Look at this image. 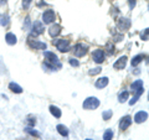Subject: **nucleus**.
Segmentation results:
<instances>
[{
  "label": "nucleus",
  "instance_id": "f257e3e1",
  "mask_svg": "<svg viewBox=\"0 0 149 140\" xmlns=\"http://www.w3.org/2000/svg\"><path fill=\"white\" fill-rule=\"evenodd\" d=\"M44 57L46 60V62L42 64L44 68H50L51 71H55L56 68H61L62 64L58 61V57L56 56L54 52H50V51H45L44 52Z\"/></svg>",
  "mask_w": 149,
  "mask_h": 140
},
{
  "label": "nucleus",
  "instance_id": "f03ea898",
  "mask_svg": "<svg viewBox=\"0 0 149 140\" xmlns=\"http://www.w3.org/2000/svg\"><path fill=\"white\" fill-rule=\"evenodd\" d=\"M82 107H83V109L93 110V109H96L100 107V99L97 97H88L82 103Z\"/></svg>",
  "mask_w": 149,
  "mask_h": 140
},
{
  "label": "nucleus",
  "instance_id": "7ed1b4c3",
  "mask_svg": "<svg viewBox=\"0 0 149 140\" xmlns=\"http://www.w3.org/2000/svg\"><path fill=\"white\" fill-rule=\"evenodd\" d=\"M34 35H30L29 37H27V44H29V46L31 49H36V50H46L47 49V45H46L45 42H40V41L37 40H34Z\"/></svg>",
  "mask_w": 149,
  "mask_h": 140
},
{
  "label": "nucleus",
  "instance_id": "20e7f679",
  "mask_svg": "<svg viewBox=\"0 0 149 140\" xmlns=\"http://www.w3.org/2000/svg\"><path fill=\"white\" fill-rule=\"evenodd\" d=\"M87 51H88V46L87 45L77 44L76 46H74L73 52H74V56H76V57H82V56H85L87 53Z\"/></svg>",
  "mask_w": 149,
  "mask_h": 140
},
{
  "label": "nucleus",
  "instance_id": "39448f33",
  "mask_svg": "<svg viewBox=\"0 0 149 140\" xmlns=\"http://www.w3.org/2000/svg\"><path fill=\"white\" fill-rule=\"evenodd\" d=\"M56 47H57V50L60 51V52H67V51L70 50V42L68 40L66 39H60L56 41Z\"/></svg>",
  "mask_w": 149,
  "mask_h": 140
},
{
  "label": "nucleus",
  "instance_id": "423d86ee",
  "mask_svg": "<svg viewBox=\"0 0 149 140\" xmlns=\"http://www.w3.org/2000/svg\"><path fill=\"white\" fill-rule=\"evenodd\" d=\"M44 30H45V27H44V24L41 21H35L34 24H32V35L35 37L42 34Z\"/></svg>",
  "mask_w": 149,
  "mask_h": 140
},
{
  "label": "nucleus",
  "instance_id": "0eeeda50",
  "mask_svg": "<svg viewBox=\"0 0 149 140\" xmlns=\"http://www.w3.org/2000/svg\"><path fill=\"white\" fill-rule=\"evenodd\" d=\"M55 11L54 10H46L44 14H42V21L44 24H51V22L55 21Z\"/></svg>",
  "mask_w": 149,
  "mask_h": 140
},
{
  "label": "nucleus",
  "instance_id": "6e6552de",
  "mask_svg": "<svg viewBox=\"0 0 149 140\" xmlns=\"http://www.w3.org/2000/svg\"><path fill=\"white\" fill-rule=\"evenodd\" d=\"M117 26H118V29H119V30L127 31L129 27H130V20H129V19H127V17H120L119 20H118Z\"/></svg>",
  "mask_w": 149,
  "mask_h": 140
},
{
  "label": "nucleus",
  "instance_id": "1a4fd4ad",
  "mask_svg": "<svg viewBox=\"0 0 149 140\" xmlns=\"http://www.w3.org/2000/svg\"><path fill=\"white\" fill-rule=\"evenodd\" d=\"M92 58H93V61L97 62V63H102L104 61V52H103V50H96L95 52H93L92 55Z\"/></svg>",
  "mask_w": 149,
  "mask_h": 140
},
{
  "label": "nucleus",
  "instance_id": "9d476101",
  "mask_svg": "<svg viewBox=\"0 0 149 140\" xmlns=\"http://www.w3.org/2000/svg\"><path fill=\"white\" fill-rule=\"evenodd\" d=\"M147 119H148V113H147V112H144V110L138 112V113L134 115V122L138 123V124L144 123Z\"/></svg>",
  "mask_w": 149,
  "mask_h": 140
},
{
  "label": "nucleus",
  "instance_id": "9b49d317",
  "mask_svg": "<svg viewBox=\"0 0 149 140\" xmlns=\"http://www.w3.org/2000/svg\"><path fill=\"white\" fill-rule=\"evenodd\" d=\"M130 124H132V118H130L129 115H125L122 118V120L119 122V129L120 130H125L127 128L130 127Z\"/></svg>",
  "mask_w": 149,
  "mask_h": 140
},
{
  "label": "nucleus",
  "instance_id": "f8f14e48",
  "mask_svg": "<svg viewBox=\"0 0 149 140\" xmlns=\"http://www.w3.org/2000/svg\"><path fill=\"white\" fill-rule=\"evenodd\" d=\"M61 25H58V24H54V25H51L50 26V29H49V35L51 37H56V36H58L60 35V32H61Z\"/></svg>",
  "mask_w": 149,
  "mask_h": 140
},
{
  "label": "nucleus",
  "instance_id": "ddd939ff",
  "mask_svg": "<svg viewBox=\"0 0 149 140\" xmlns=\"http://www.w3.org/2000/svg\"><path fill=\"white\" fill-rule=\"evenodd\" d=\"M125 64H127V57L122 56V57H119L117 61L114 62L113 67H114V69H123L125 67Z\"/></svg>",
  "mask_w": 149,
  "mask_h": 140
},
{
  "label": "nucleus",
  "instance_id": "4468645a",
  "mask_svg": "<svg viewBox=\"0 0 149 140\" xmlns=\"http://www.w3.org/2000/svg\"><path fill=\"white\" fill-rule=\"evenodd\" d=\"M108 77H101V78H98L96 81V83H95V86H96V88H98V89H102V88H104V87H107L108 86Z\"/></svg>",
  "mask_w": 149,
  "mask_h": 140
},
{
  "label": "nucleus",
  "instance_id": "2eb2a0df",
  "mask_svg": "<svg viewBox=\"0 0 149 140\" xmlns=\"http://www.w3.org/2000/svg\"><path fill=\"white\" fill-rule=\"evenodd\" d=\"M143 89V81L142 79H137L134 83H132V86H130V91L134 94V93H137L138 91Z\"/></svg>",
  "mask_w": 149,
  "mask_h": 140
},
{
  "label": "nucleus",
  "instance_id": "dca6fc26",
  "mask_svg": "<svg viewBox=\"0 0 149 140\" xmlns=\"http://www.w3.org/2000/svg\"><path fill=\"white\" fill-rule=\"evenodd\" d=\"M50 113L52 114L55 118H61V110H60V108H57V107H55V105H50Z\"/></svg>",
  "mask_w": 149,
  "mask_h": 140
},
{
  "label": "nucleus",
  "instance_id": "f3484780",
  "mask_svg": "<svg viewBox=\"0 0 149 140\" xmlns=\"http://www.w3.org/2000/svg\"><path fill=\"white\" fill-rule=\"evenodd\" d=\"M144 58H146V56H144V55H137V56H134V57L132 58L130 63H132V66L134 67V66H137V64L141 63Z\"/></svg>",
  "mask_w": 149,
  "mask_h": 140
},
{
  "label": "nucleus",
  "instance_id": "a211bd4d",
  "mask_svg": "<svg viewBox=\"0 0 149 140\" xmlns=\"http://www.w3.org/2000/svg\"><path fill=\"white\" fill-rule=\"evenodd\" d=\"M128 98H129V92L128 91H123V92H120L119 94H118L119 103H124V102H127Z\"/></svg>",
  "mask_w": 149,
  "mask_h": 140
},
{
  "label": "nucleus",
  "instance_id": "6ab92c4d",
  "mask_svg": "<svg viewBox=\"0 0 149 140\" xmlns=\"http://www.w3.org/2000/svg\"><path fill=\"white\" fill-rule=\"evenodd\" d=\"M56 129H57L58 134L62 135V137H67V135H68V129H67V127H65V125H62V124H58L57 127H56Z\"/></svg>",
  "mask_w": 149,
  "mask_h": 140
},
{
  "label": "nucleus",
  "instance_id": "aec40b11",
  "mask_svg": "<svg viewBox=\"0 0 149 140\" xmlns=\"http://www.w3.org/2000/svg\"><path fill=\"white\" fill-rule=\"evenodd\" d=\"M5 40H6V42H8L9 45H15V44H16V41H17L16 36L14 35V34H11V32H9V34H6Z\"/></svg>",
  "mask_w": 149,
  "mask_h": 140
},
{
  "label": "nucleus",
  "instance_id": "412c9836",
  "mask_svg": "<svg viewBox=\"0 0 149 140\" xmlns=\"http://www.w3.org/2000/svg\"><path fill=\"white\" fill-rule=\"evenodd\" d=\"M9 89H10L11 92H14V93H22V88L19 86V85H16V83H14V82H11L10 85H9Z\"/></svg>",
  "mask_w": 149,
  "mask_h": 140
},
{
  "label": "nucleus",
  "instance_id": "4be33fe9",
  "mask_svg": "<svg viewBox=\"0 0 149 140\" xmlns=\"http://www.w3.org/2000/svg\"><path fill=\"white\" fill-rule=\"evenodd\" d=\"M113 138V130L112 129H107L104 134H103V140H111Z\"/></svg>",
  "mask_w": 149,
  "mask_h": 140
},
{
  "label": "nucleus",
  "instance_id": "5701e85b",
  "mask_svg": "<svg viewBox=\"0 0 149 140\" xmlns=\"http://www.w3.org/2000/svg\"><path fill=\"white\" fill-rule=\"evenodd\" d=\"M112 114H113L112 110H104L103 113H102V118H103L104 120H109L112 118Z\"/></svg>",
  "mask_w": 149,
  "mask_h": 140
},
{
  "label": "nucleus",
  "instance_id": "b1692460",
  "mask_svg": "<svg viewBox=\"0 0 149 140\" xmlns=\"http://www.w3.org/2000/svg\"><path fill=\"white\" fill-rule=\"evenodd\" d=\"M102 72V68L101 67H96V68H91L90 71H88V74L90 76H96V74H98Z\"/></svg>",
  "mask_w": 149,
  "mask_h": 140
},
{
  "label": "nucleus",
  "instance_id": "393cba45",
  "mask_svg": "<svg viewBox=\"0 0 149 140\" xmlns=\"http://www.w3.org/2000/svg\"><path fill=\"white\" fill-rule=\"evenodd\" d=\"M9 24V16L8 15H5V16H1V17H0V25H1V26H6Z\"/></svg>",
  "mask_w": 149,
  "mask_h": 140
},
{
  "label": "nucleus",
  "instance_id": "a878e982",
  "mask_svg": "<svg viewBox=\"0 0 149 140\" xmlns=\"http://www.w3.org/2000/svg\"><path fill=\"white\" fill-rule=\"evenodd\" d=\"M25 132H26V133H29L30 135H32V137H36V138H39V137H40V134L37 133L36 130L31 129V128H26V129H25Z\"/></svg>",
  "mask_w": 149,
  "mask_h": 140
},
{
  "label": "nucleus",
  "instance_id": "bb28decb",
  "mask_svg": "<svg viewBox=\"0 0 149 140\" xmlns=\"http://www.w3.org/2000/svg\"><path fill=\"white\" fill-rule=\"evenodd\" d=\"M68 62H70V64H71L72 67H78L80 66V62H78L77 60H74V58H70Z\"/></svg>",
  "mask_w": 149,
  "mask_h": 140
},
{
  "label": "nucleus",
  "instance_id": "cd10ccee",
  "mask_svg": "<svg viewBox=\"0 0 149 140\" xmlns=\"http://www.w3.org/2000/svg\"><path fill=\"white\" fill-rule=\"evenodd\" d=\"M141 39H142L143 41H147V40H148V29H146V30H144L142 34H141Z\"/></svg>",
  "mask_w": 149,
  "mask_h": 140
},
{
  "label": "nucleus",
  "instance_id": "c85d7f7f",
  "mask_svg": "<svg viewBox=\"0 0 149 140\" xmlns=\"http://www.w3.org/2000/svg\"><path fill=\"white\" fill-rule=\"evenodd\" d=\"M32 0H22V8L24 9H27L30 6V4H31Z\"/></svg>",
  "mask_w": 149,
  "mask_h": 140
},
{
  "label": "nucleus",
  "instance_id": "c756f323",
  "mask_svg": "<svg viewBox=\"0 0 149 140\" xmlns=\"http://www.w3.org/2000/svg\"><path fill=\"white\" fill-rule=\"evenodd\" d=\"M26 122H27V124H29L30 127H32V125L36 124V119H34V118H27Z\"/></svg>",
  "mask_w": 149,
  "mask_h": 140
},
{
  "label": "nucleus",
  "instance_id": "7c9ffc66",
  "mask_svg": "<svg viewBox=\"0 0 149 140\" xmlns=\"http://www.w3.org/2000/svg\"><path fill=\"white\" fill-rule=\"evenodd\" d=\"M128 4H129L130 9H134V6H136V4H137V0H128Z\"/></svg>",
  "mask_w": 149,
  "mask_h": 140
},
{
  "label": "nucleus",
  "instance_id": "2f4dec72",
  "mask_svg": "<svg viewBox=\"0 0 149 140\" xmlns=\"http://www.w3.org/2000/svg\"><path fill=\"white\" fill-rule=\"evenodd\" d=\"M107 49H108V53H111V55H112V53L114 52V51H113V50H114V47H113V45H112V44H108V45H107Z\"/></svg>",
  "mask_w": 149,
  "mask_h": 140
},
{
  "label": "nucleus",
  "instance_id": "473e14b6",
  "mask_svg": "<svg viewBox=\"0 0 149 140\" xmlns=\"http://www.w3.org/2000/svg\"><path fill=\"white\" fill-rule=\"evenodd\" d=\"M6 0H0V5H3V4H5Z\"/></svg>",
  "mask_w": 149,
  "mask_h": 140
},
{
  "label": "nucleus",
  "instance_id": "72a5a7b5",
  "mask_svg": "<svg viewBox=\"0 0 149 140\" xmlns=\"http://www.w3.org/2000/svg\"><path fill=\"white\" fill-rule=\"evenodd\" d=\"M86 140H91V139H86Z\"/></svg>",
  "mask_w": 149,
  "mask_h": 140
}]
</instances>
